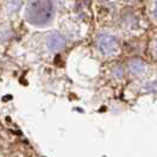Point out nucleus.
<instances>
[{
    "instance_id": "10",
    "label": "nucleus",
    "mask_w": 157,
    "mask_h": 157,
    "mask_svg": "<svg viewBox=\"0 0 157 157\" xmlns=\"http://www.w3.org/2000/svg\"><path fill=\"white\" fill-rule=\"evenodd\" d=\"M143 90L145 93H149V94H157V75L144 83Z\"/></svg>"
},
{
    "instance_id": "4",
    "label": "nucleus",
    "mask_w": 157,
    "mask_h": 157,
    "mask_svg": "<svg viewBox=\"0 0 157 157\" xmlns=\"http://www.w3.org/2000/svg\"><path fill=\"white\" fill-rule=\"evenodd\" d=\"M44 45L50 52H59L66 48L67 38L61 32H51L45 37Z\"/></svg>"
},
{
    "instance_id": "9",
    "label": "nucleus",
    "mask_w": 157,
    "mask_h": 157,
    "mask_svg": "<svg viewBox=\"0 0 157 157\" xmlns=\"http://www.w3.org/2000/svg\"><path fill=\"white\" fill-rule=\"evenodd\" d=\"M13 37V31L10 25L4 24L0 26V43H6Z\"/></svg>"
},
{
    "instance_id": "5",
    "label": "nucleus",
    "mask_w": 157,
    "mask_h": 157,
    "mask_svg": "<svg viewBox=\"0 0 157 157\" xmlns=\"http://www.w3.org/2000/svg\"><path fill=\"white\" fill-rule=\"evenodd\" d=\"M23 0H5L2 4V11L6 17H14L24 9Z\"/></svg>"
},
{
    "instance_id": "6",
    "label": "nucleus",
    "mask_w": 157,
    "mask_h": 157,
    "mask_svg": "<svg viewBox=\"0 0 157 157\" xmlns=\"http://www.w3.org/2000/svg\"><path fill=\"white\" fill-rule=\"evenodd\" d=\"M140 25H142V18L133 12H130L121 18V26L126 30H138Z\"/></svg>"
},
{
    "instance_id": "1",
    "label": "nucleus",
    "mask_w": 157,
    "mask_h": 157,
    "mask_svg": "<svg viewBox=\"0 0 157 157\" xmlns=\"http://www.w3.org/2000/svg\"><path fill=\"white\" fill-rule=\"evenodd\" d=\"M23 11L26 23L35 28L49 25L55 17V6L51 0H29Z\"/></svg>"
},
{
    "instance_id": "3",
    "label": "nucleus",
    "mask_w": 157,
    "mask_h": 157,
    "mask_svg": "<svg viewBox=\"0 0 157 157\" xmlns=\"http://www.w3.org/2000/svg\"><path fill=\"white\" fill-rule=\"evenodd\" d=\"M126 67V74L128 76L132 78H145L149 73V63H147L145 59H139V57H132L126 62L125 64Z\"/></svg>"
},
{
    "instance_id": "7",
    "label": "nucleus",
    "mask_w": 157,
    "mask_h": 157,
    "mask_svg": "<svg viewBox=\"0 0 157 157\" xmlns=\"http://www.w3.org/2000/svg\"><path fill=\"white\" fill-rule=\"evenodd\" d=\"M109 74L112 75L113 80H116L117 82H120L123 81L124 78L128 76L126 74V67L121 63H117L114 66H112L111 69H109Z\"/></svg>"
},
{
    "instance_id": "12",
    "label": "nucleus",
    "mask_w": 157,
    "mask_h": 157,
    "mask_svg": "<svg viewBox=\"0 0 157 157\" xmlns=\"http://www.w3.org/2000/svg\"><path fill=\"white\" fill-rule=\"evenodd\" d=\"M142 0H121V2L123 4H125V5H128V6H132V5H136L138 2H140Z\"/></svg>"
},
{
    "instance_id": "11",
    "label": "nucleus",
    "mask_w": 157,
    "mask_h": 157,
    "mask_svg": "<svg viewBox=\"0 0 157 157\" xmlns=\"http://www.w3.org/2000/svg\"><path fill=\"white\" fill-rule=\"evenodd\" d=\"M149 49H150V54H151V56L157 61V33L152 37V38H151Z\"/></svg>"
},
{
    "instance_id": "8",
    "label": "nucleus",
    "mask_w": 157,
    "mask_h": 157,
    "mask_svg": "<svg viewBox=\"0 0 157 157\" xmlns=\"http://www.w3.org/2000/svg\"><path fill=\"white\" fill-rule=\"evenodd\" d=\"M147 16L149 20L157 26V0L147 1Z\"/></svg>"
},
{
    "instance_id": "2",
    "label": "nucleus",
    "mask_w": 157,
    "mask_h": 157,
    "mask_svg": "<svg viewBox=\"0 0 157 157\" xmlns=\"http://www.w3.org/2000/svg\"><path fill=\"white\" fill-rule=\"evenodd\" d=\"M94 48L102 59H112L117 56L120 50V40L114 32L102 30L97 33L94 38Z\"/></svg>"
}]
</instances>
